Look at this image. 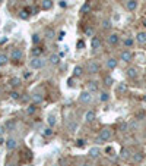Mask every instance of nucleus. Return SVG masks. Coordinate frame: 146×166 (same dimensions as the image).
Segmentation results:
<instances>
[{"mask_svg": "<svg viewBox=\"0 0 146 166\" xmlns=\"http://www.w3.org/2000/svg\"><path fill=\"white\" fill-rule=\"evenodd\" d=\"M104 84L110 87V85H112V84H114V79H112V78H111L110 75H107V77L104 78Z\"/></svg>", "mask_w": 146, "mask_h": 166, "instance_id": "obj_29", "label": "nucleus"}, {"mask_svg": "<svg viewBox=\"0 0 146 166\" xmlns=\"http://www.w3.org/2000/svg\"><path fill=\"white\" fill-rule=\"evenodd\" d=\"M88 71H89L91 74H98V72H99V63H96V62H89Z\"/></svg>", "mask_w": 146, "mask_h": 166, "instance_id": "obj_8", "label": "nucleus"}, {"mask_svg": "<svg viewBox=\"0 0 146 166\" xmlns=\"http://www.w3.org/2000/svg\"><path fill=\"white\" fill-rule=\"evenodd\" d=\"M6 147H8V150H13V148L16 147V140L9 138V140L6 141Z\"/></svg>", "mask_w": 146, "mask_h": 166, "instance_id": "obj_19", "label": "nucleus"}, {"mask_svg": "<svg viewBox=\"0 0 146 166\" xmlns=\"http://www.w3.org/2000/svg\"><path fill=\"white\" fill-rule=\"evenodd\" d=\"M117 91H118V93H126V91H127V85L123 84V82L118 84V85H117Z\"/></svg>", "mask_w": 146, "mask_h": 166, "instance_id": "obj_30", "label": "nucleus"}, {"mask_svg": "<svg viewBox=\"0 0 146 166\" xmlns=\"http://www.w3.org/2000/svg\"><path fill=\"white\" fill-rule=\"evenodd\" d=\"M117 63H118V60H117L115 57H110V59L107 60V68L112 71V69H115V68H117Z\"/></svg>", "mask_w": 146, "mask_h": 166, "instance_id": "obj_11", "label": "nucleus"}, {"mask_svg": "<svg viewBox=\"0 0 146 166\" xmlns=\"http://www.w3.org/2000/svg\"><path fill=\"white\" fill-rule=\"evenodd\" d=\"M124 46H126V47H131V46H133V40H131V38H126V40H124Z\"/></svg>", "mask_w": 146, "mask_h": 166, "instance_id": "obj_36", "label": "nucleus"}, {"mask_svg": "<svg viewBox=\"0 0 146 166\" xmlns=\"http://www.w3.org/2000/svg\"><path fill=\"white\" fill-rule=\"evenodd\" d=\"M35 112H37V104L31 103V104L27 107V113H28V115H34Z\"/></svg>", "mask_w": 146, "mask_h": 166, "instance_id": "obj_23", "label": "nucleus"}, {"mask_svg": "<svg viewBox=\"0 0 146 166\" xmlns=\"http://www.w3.org/2000/svg\"><path fill=\"white\" fill-rule=\"evenodd\" d=\"M63 37H64V33L61 31V33H60V37H59V40H63Z\"/></svg>", "mask_w": 146, "mask_h": 166, "instance_id": "obj_45", "label": "nucleus"}, {"mask_svg": "<svg viewBox=\"0 0 146 166\" xmlns=\"http://www.w3.org/2000/svg\"><path fill=\"white\" fill-rule=\"evenodd\" d=\"M82 166H91V165H88V163H83V165H82Z\"/></svg>", "mask_w": 146, "mask_h": 166, "instance_id": "obj_48", "label": "nucleus"}, {"mask_svg": "<svg viewBox=\"0 0 146 166\" xmlns=\"http://www.w3.org/2000/svg\"><path fill=\"white\" fill-rule=\"evenodd\" d=\"M32 43H34V44H38V43H40V35H38V34H34V35H32Z\"/></svg>", "mask_w": 146, "mask_h": 166, "instance_id": "obj_38", "label": "nucleus"}, {"mask_svg": "<svg viewBox=\"0 0 146 166\" xmlns=\"http://www.w3.org/2000/svg\"><path fill=\"white\" fill-rule=\"evenodd\" d=\"M108 44H111V46H115V44H118V41H120V37H118V34H110L108 35Z\"/></svg>", "mask_w": 146, "mask_h": 166, "instance_id": "obj_7", "label": "nucleus"}, {"mask_svg": "<svg viewBox=\"0 0 146 166\" xmlns=\"http://www.w3.org/2000/svg\"><path fill=\"white\" fill-rule=\"evenodd\" d=\"M29 77H31V72L29 71H25L24 72V78H29Z\"/></svg>", "mask_w": 146, "mask_h": 166, "instance_id": "obj_43", "label": "nucleus"}, {"mask_svg": "<svg viewBox=\"0 0 146 166\" xmlns=\"http://www.w3.org/2000/svg\"><path fill=\"white\" fill-rule=\"evenodd\" d=\"M88 12H91V6L86 3V5H83V6L80 8V13H88Z\"/></svg>", "mask_w": 146, "mask_h": 166, "instance_id": "obj_32", "label": "nucleus"}, {"mask_svg": "<svg viewBox=\"0 0 146 166\" xmlns=\"http://www.w3.org/2000/svg\"><path fill=\"white\" fill-rule=\"evenodd\" d=\"M131 59H133V53H131L130 50H124V52H121V55H120V60H121V62L129 63V62H131Z\"/></svg>", "mask_w": 146, "mask_h": 166, "instance_id": "obj_3", "label": "nucleus"}, {"mask_svg": "<svg viewBox=\"0 0 146 166\" xmlns=\"http://www.w3.org/2000/svg\"><path fill=\"white\" fill-rule=\"evenodd\" d=\"M130 157V151L127 148H123L121 150V159H129Z\"/></svg>", "mask_w": 146, "mask_h": 166, "instance_id": "obj_34", "label": "nucleus"}, {"mask_svg": "<svg viewBox=\"0 0 146 166\" xmlns=\"http://www.w3.org/2000/svg\"><path fill=\"white\" fill-rule=\"evenodd\" d=\"M108 99H110V94H108L107 91H102V93L99 94V100H101V101H108Z\"/></svg>", "mask_w": 146, "mask_h": 166, "instance_id": "obj_27", "label": "nucleus"}, {"mask_svg": "<svg viewBox=\"0 0 146 166\" xmlns=\"http://www.w3.org/2000/svg\"><path fill=\"white\" fill-rule=\"evenodd\" d=\"M85 47V41L83 40H79L78 41V49H83Z\"/></svg>", "mask_w": 146, "mask_h": 166, "instance_id": "obj_40", "label": "nucleus"}, {"mask_svg": "<svg viewBox=\"0 0 146 166\" xmlns=\"http://www.w3.org/2000/svg\"><path fill=\"white\" fill-rule=\"evenodd\" d=\"M91 100H92V96H91L89 91H82L80 93V96H79V101L80 103H89Z\"/></svg>", "mask_w": 146, "mask_h": 166, "instance_id": "obj_4", "label": "nucleus"}, {"mask_svg": "<svg viewBox=\"0 0 146 166\" xmlns=\"http://www.w3.org/2000/svg\"><path fill=\"white\" fill-rule=\"evenodd\" d=\"M143 100H145V101H146V96H145V97H143Z\"/></svg>", "mask_w": 146, "mask_h": 166, "instance_id": "obj_49", "label": "nucleus"}, {"mask_svg": "<svg viewBox=\"0 0 146 166\" xmlns=\"http://www.w3.org/2000/svg\"><path fill=\"white\" fill-rule=\"evenodd\" d=\"M99 154H101V150H99L98 147H92V148H89V156H91L92 159L99 157Z\"/></svg>", "mask_w": 146, "mask_h": 166, "instance_id": "obj_15", "label": "nucleus"}, {"mask_svg": "<svg viewBox=\"0 0 146 166\" xmlns=\"http://www.w3.org/2000/svg\"><path fill=\"white\" fill-rule=\"evenodd\" d=\"M85 34H86V35H92V34H94V28L88 27V28L85 30Z\"/></svg>", "mask_w": 146, "mask_h": 166, "instance_id": "obj_39", "label": "nucleus"}, {"mask_svg": "<svg viewBox=\"0 0 146 166\" xmlns=\"http://www.w3.org/2000/svg\"><path fill=\"white\" fill-rule=\"evenodd\" d=\"M10 57H12V60H21L22 59V50L21 49H13L12 50V53H10Z\"/></svg>", "mask_w": 146, "mask_h": 166, "instance_id": "obj_6", "label": "nucleus"}, {"mask_svg": "<svg viewBox=\"0 0 146 166\" xmlns=\"http://www.w3.org/2000/svg\"><path fill=\"white\" fill-rule=\"evenodd\" d=\"M88 91L92 94V93H95V91H98V82L96 81H89L88 82Z\"/></svg>", "mask_w": 146, "mask_h": 166, "instance_id": "obj_13", "label": "nucleus"}, {"mask_svg": "<svg viewBox=\"0 0 146 166\" xmlns=\"http://www.w3.org/2000/svg\"><path fill=\"white\" fill-rule=\"evenodd\" d=\"M29 66H31L32 69H41V68L44 66V60H43L41 57H32V59L29 60Z\"/></svg>", "mask_w": 146, "mask_h": 166, "instance_id": "obj_2", "label": "nucleus"}, {"mask_svg": "<svg viewBox=\"0 0 146 166\" xmlns=\"http://www.w3.org/2000/svg\"><path fill=\"white\" fill-rule=\"evenodd\" d=\"M19 16H21V19H28V18H29V13H28L27 9H22V11L19 12Z\"/></svg>", "mask_w": 146, "mask_h": 166, "instance_id": "obj_28", "label": "nucleus"}, {"mask_svg": "<svg viewBox=\"0 0 146 166\" xmlns=\"http://www.w3.org/2000/svg\"><path fill=\"white\" fill-rule=\"evenodd\" d=\"M95 116H96V115H95V112H94V110H88V112L85 113V122H88V123H89V122L95 121Z\"/></svg>", "mask_w": 146, "mask_h": 166, "instance_id": "obj_14", "label": "nucleus"}, {"mask_svg": "<svg viewBox=\"0 0 146 166\" xmlns=\"http://www.w3.org/2000/svg\"><path fill=\"white\" fill-rule=\"evenodd\" d=\"M91 49L94 52H96V50L101 49V40L98 37H92V40H91Z\"/></svg>", "mask_w": 146, "mask_h": 166, "instance_id": "obj_5", "label": "nucleus"}, {"mask_svg": "<svg viewBox=\"0 0 146 166\" xmlns=\"http://www.w3.org/2000/svg\"><path fill=\"white\" fill-rule=\"evenodd\" d=\"M145 118V112L143 110H140L139 113H137V119H143Z\"/></svg>", "mask_w": 146, "mask_h": 166, "instance_id": "obj_42", "label": "nucleus"}, {"mask_svg": "<svg viewBox=\"0 0 146 166\" xmlns=\"http://www.w3.org/2000/svg\"><path fill=\"white\" fill-rule=\"evenodd\" d=\"M43 52H44V49H43V47H38V46H35V47L31 49V55H32V57H40V56L43 55Z\"/></svg>", "mask_w": 146, "mask_h": 166, "instance_id": "obj_10", "label": "nucleus"}, {"mask_svg": "<svg viewBox=\"0 0 146 166\" xmlns=\"http://www.w3.org/2000/svg\"><path fill=\"white\" fill-rule=\"evenodd\" d=\"M0 144H3V138L2 137H0Z\"/></svg>", "mask_w": 146, "mask_h": 166, "instance_id": "obj_46", "label": "nucleus"}, {"mask_svg": "<svg viewBox=\"0 0 146 166\" xmlns=\"http://www.w3.org/2000/svg\"><path fill=\"white\" fill-rule=\"evenodd\" d=\"M41 8L44 11H50L53 8V0H43V2H41Z\"/></svg>", "mask_w": 146, "mask_h": 166, "instance_id": "obj_16", "label": "nucleus"}, {"mask_svg": "<svg viewBox=\"0 0 146 166\" xmlns=\"http://www.w3.org/2000/svg\"><path fill=\"white\" fill-rule=\"evenodd\" d=\"M76 145H78V147H83V145H85V141H83V140H78V141H76Z\"/></svg>", "mask_w": 146, "mask_h": 166, "instance_id": "obj_41", "label": "nucleus"}, {"mask_svg": "<svg viewBox=\"0 0 146 166\" xmlns=\"http://www.w3.org/2000/svg\"><path fill=\"white\" fill-rule=\"evenodd\" d=\"M83 74V68L82 66H75L73 69V77H80Z\"/></svg>", "mask_w": 146, "mask_h": 166, "instance_id": "obj_24", "label": "nucleus"}, {"mask_svg": "<svg viewBox=\"0 0 146 166\" xmlns=\"http://www.w3.org/2000/svg\"><path fill=\"white\" fill-rule=\"evenodd\" d=\"M47 122H48V126H50V128H53V126H56V123H57V119H56V116L50 115V116L47 118Z\"/></svg>", "mask_w": 146, "mask_h": 166, "instance_id": "obj_22", "label": "nucleus"}, {"mask_svg": "<svg viewBox=\"0 0 146 166\" xmlns=\"http://www.w3.org/2000/svg\"><path fill=\"white\" fill-rule=\"evenodd\" d=\"M43 135H45V137H51L53 135V128H44L43 129Z\"/></svg>", "mask_w": 146, "mask_h": 166, "instance_id": "obj_31", "label": "nucleus"}, {"mask_svg": "<svg viewBox=\"0 0 146 166\" xmlns=\"http://www.w3.org/2000/svg\"><path fill=\"white\" fill-rule=\"evenodd\" d=\"M5 126H6L9 131H13V129H15V121H12V119H10V121H6Z\"/></svg>", "mask_w": 146, "mask_h": 166, "instance_id": "obj_26", "label": "nucleus"}, {"mask_svg": "<svg viewBox=\"0 0 146 166\" xmlns=\"http://www.w3.org/2000/svg\"><path fill=\"white\" fill-rule=\"evenodd\" d=\"M133 160H134V162H139V160H142V156H140V154H137V156H134V157H133Z\"/></svg>", "mask_w": 146, "mask_h": 166, "instance_id": "obj_44", "label": "nucleus"}, {"mask_svg": "<svg viewBox=\"0 0 146 166\" xmlns=\"http://www.w3.org/2000/svg\"><path fill=\"white\" fill-rule=\"evenodd\" d=\"M8 62H9V56H8V55H5V53L0 55V66L8 65Z\"/></svg>", "mask_w": 146, "mask_h": 166, "instance_id": "obj_20", "label": "nucleus"}, {"mask_svg": "<svg viewBox=\"0 0 146 166\" xmlns=\"http://www.w3.org/2000/svg\"><path fill=\"white\" fill-rule=\"evenodd\" d=\"M126 74H127L129 78H136V77H137V69H136V68H129V69L126 71Z\"/></svg>", "mask_w": 146, "mask_h": 166, "instance_id": "obj_18", "label": "nucleus"}, {"mask_svg": "<svg viewBox=\"0 0 146 166\" xmlns=\"http://www.w3.org/2000/svg\"><path fill=\"white\" fill-rule=\"evenodd\" d=\"M111 137H112V131L110 128H104V129H101V132L96 138V143H105V141L111 140Z\"/></svg>", "mask_w": 146, "mask_h": 166, "instance_id": "obj_1", "label": "nucleus"}, {"mask_svg": "<svg viewBox=\"0 0 146 166\" xmlns=\"http://www.w3.org/2000/svg\"><path fill=\"white\" fill-rule=\"evenodd\" d=\"M143 25H145V27H146V19H143Z\"/></svg>", "mask_w": 146, "mask_h": 166, "instance_id": "obj_47", "label": "nucleus"}, {"mask_svg": "<svg viewBox=\"0 0 146 166\" xmlns=\"http://www.w3.org/2000/svg\"><path fill=\"white\" fill-rule=\"evenodd\" d=\"M31 99H32V103H34V104H40V103H43V101H44V96H43V94H40V93L32 94V96H31Z\"/></svg>", "mask_w": 146, "mask_h": 166, "instance_id": "obj_9", "label": "nucleus"}, {"mask_svg": "<svg viewBox=\"0 0 146 166\" xmlns=\"http://www.w3.org/2000/svg\"><path fill=\"white\" fill-rule=\"evenodd\" d=\"M136 40H137V43H140V44H145V43H146V33H137V35H136Z\"/></svg>", "mask_w": 146, "mask_h": 166, "instance_id": "obj_17", "label": "nucleus"}, {"mask_svg": "<svg viewBox=\"0 0 146 166\" xmlns=\"http://www.w3.org/2000/svg\"><path fill=\"white\" fill-rule=\"evenodd\" d=\"M2 2H3V0H0V3H2Z\"/></svg>", "mask_w": 146, "mask_h": 166, "instance_id": "obj_50", "label": "nucleus"}, {"mask_svg": "<svg viewBox=\"0 0 146 166\" xmlns=\"http://www.w3.org/2000/svg\"><path fill=\"white\" fill-rule=\"evenodd\" d=\"M102 27H104L105 30H110V28H111V22H110L108 19H105V21L102 22Z\"/></svg>", "mask_w": 146, "mask_h": 166, "instance_id": "obj_35", "label": "nucleus"}, {"mask_svg": "<svg viewBox=\"0 0 146 166\" xmlns=\"http://www.w3.org/2000/svg\"><path fill=\"white\" fill-rule=\"evenodd\" d=\"M45 35H47V38H48V40H53V38L56 37V34H54V31H53V30H47V31H45Z\"/></svg>", "mask_w": 146, "mask_h": 166, "instance_id": "obj_33", "label": "nucleus"}, {"mask_svg": "<svg viewBox=\"0 0 146 166\" xmlns=\"http://www.w3.org/2000/svg\"><path fill=\"white\" fill-rule=\"evenodd\" d=\"M9 84H10L12 87H19V85H21V78H18V77H13V78H10Z\"/></svg>", "mask_w": 146, "mask_h": 166, "instance_id": "obj_21", "label": "nucleus"}, {"mask_svg": "<svg viewBox=\"0 0 146 166\" xmlns=\"http://www.w3.org/2000/svg\"><path fill=\"white\" fill-rule=\"evenodd\" d=\"M59 59H60L59 55H51V56H50V63H51V65H57V63H59Z\"/></svg>", "mask_w": 146, "mask_h": 166, "instance_id": "obj_25", "label": "nucleus"}, {"mask_svg": "<svg viewBox=\"0 0 146 166\" xmlns=\"http://www.w3.org/2000/svg\"><path fill=\"white\" fill-rule=\"evenodd\" d=\"M126 8H127V11H130V12L136 11V8H137V0H129V2L126 3Z\"/></svg>", "mask_w": 146, "mask_h": 166, "instance_id": "obj_12", "label": "nucleus"}, {"mask_svg": "<svg viewBox=\"0 0 146 166\" xmlns=\"http://www.w3.org/2000/svg\"><path fill=\"white\" fill-rule=\"evenodd\" d=\"M9 96H10V97H12V99H13V100H18V99H19V96H21V94H19V93H18V91H12V93H10V94H9Z\"/></svg>", "mask_w": 146, "mask_h": 166, "instance_id": "obj_37", "label": "nucleus"}]
</instances>
